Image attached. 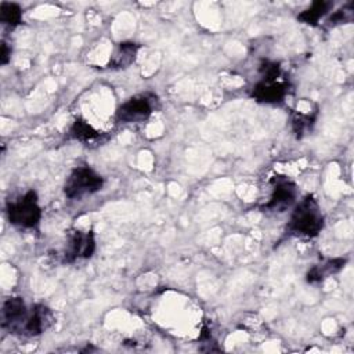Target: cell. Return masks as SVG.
<instances>
[{
    "label": "cell",
    "instance_id": "cell-11",
    "mask_svg": "<svg viewBox=\"0 0 354 354\" xmlns=\"http://www.w3.org/2000/svg\"><path fill=\"white\" fill-rule=\"evenodd\" d=\"M344 264H346L344 259H330L321 266H314L313 268H310L306 275V279L308 283H318L324 281L326 277H329L330 274L339 272L344 267Z\"/></svg>",
    "mask_w": 354,
    "mask_h": 354
},
{
    "label": "cell",
    "instance_id": "cell-12",
    "mask_svg": "<svg viewBox=\"0 0 354 354\" xmlns=\"http://www.w3.org/2000/svg\"><path fill=\"white\" fill-rule=\"evenodd\" d=\"M69 136L77 141L82 142H88V141H94L100 137V131H97L91 124H88V122H86L84 119L77 118L71 129H69Z\"/></svg>",
    "mask_w": 354,
    "mask_h": 354
},
{
    "label": "cell",
    "instance_id": "cell-17",
    "mask_svg": "<svg viewBox=\"0 0 354 354\" xmlns=\"http://www.w3.org/2000/svg\"><path fill=\"white\" fill-rule=\"evenodd\" d=\"M351 19V8L350 10H346V8H342L339 11H336L330 18H329V22H333V24H344L347 21Z\"/></svg>",
    "mask_w": 354,
    "mask_h": 354
},
{
    "label": "cell",
    "instance_id": "cell-16",
    "mask_svg": "<svg viewBox=\"0 0 354 354\" xmlns=\"http://www.w3.org/2000/svg\"><path fill=\"white\" fill-rule=\"evenodd\" d=\"M313 123V119L310 118V115H304V113H297L293 118V130L297 136H301L304 130H307Z\"/></svg>",
    "mask_w": 354,
    "mask_h": 354
},
{
    "label": "cell",
    "instance_id": "cell-14",
    "mask_svg": "<svg viewBox=\"0 0 354 354\" xmlns=\"http://www.w3.org/2000/svg\"><path fill=\"white\" fill-rule=\"evenodd\" d=\"M22 21V8L17 3L3 1L0 4V22L4 26L15 28Z\"/></svg>",
    "mask_w": 354,
    "mask_h": 354
},
{
    "label": "cell",
    "instance_id": "cell-5",
    "mask_svg": "<svg viewBox=\"0 0 354 354\" xmlns=\"http://www.w3.org/2000/svg\"><path fill=\"white\" fill-rule=\"evenodd\" d=\"M29 310L22 297H8L1 307V326L10 333L22 335Z\"/></svg>",
    "mask_w": 354,
    "mask_h": 354
},
{
    "label": "cell",
    "instance_id": "cell-4",
    "mask_svg": "<svg viewBox=\"0 0 354 354\" xmlns=\"http://www.w3.org/2000/svg\"><path fill=\"white\" fill-rule=\"evenodd\" d=\"M156 97L152 94H138L124 101L115 113L119 123H138L147 120L155 111Z\"/></svg>",
    "mask_w": 354,
    "mask_h": 354
},
{
    "label": "cell",
    "instance_id": "cell-15",
    "mask_svg": "<svg viewBox=\"0 0 354 354\" xmlns=\"http://www.w3.org/2000/svg\"><path fill=\"white\" fill-rule=\"evenodd\" d=\"M259 71L261 73V80L274 82V80H278V77L281 76V66L274 61H268V59L263 61L260 64Z\"/></svg>",
    "mask_w": 354,
    "mask_h": 354
},
{
    "label": "cell",
    "instance_id": "cell-8",
    "mask_svg": "<svg viewBox=\"0 0 354 354\" xmlns=\"http://www.w3.org/2000/svg\"><path fill=\"white\" fill-rule=\"evenodd\" d=\"M296 195V185L292 181L281 180L275 184L272 194L268 202L264 203L263 209L267 212H285L295 203Z\"/></svg>",
    "mask_w": 354,
    "mask_h": 354
},
{
    "label": "cell",
    "instance_id": "cell-9",
    "mask_svg": "<svg viewBox=\"0 0 354 354\" xmlns=\"http://www.w3.org/2000/svg\"><path fill=\"white\" fill-rule=\"evenodd\" d=\"M288 91L285 82L260 80L252 90V97L263 104H279L283 101Z\"/></svg>",
    "mask_w": 354,
    "mask_h": 354
},
{
    "label": "cell",
    "instance_id": "cell-3",
    "mask_svg": "<svg viewBox=\"0 0 354 354\" xmlns=\"http://www.w3.org/2000/svg\"><path fill=\"white\" fill-rule=\"evenodd\" d=\"M104 185V178L88 166H77L66 177L64 194L68 199H82L86 195L98 192Z\"/></svg>",
    "mask_w": 354,
    "mask_h": 354
},
{
    "label": "cell",
    "instance_id": "cell-10",
    "mask_svg": "<svg viewBox=\"0 0 354 354\" xmlns=\"http://www.w3.org/2000/svg\"><path fill=\"white\" fill-rule=\"evenodd\" d=\"M140 46L133 41H122L116 46L109 59V68L123 69L131 65L137 57Z\"/></svg>",
    "mask_w": 354,
    "mask_h": 354
},
{
    "label": "cell",
    "instance_id": "cell-13",
    "mask_svg": "<svg viewBox=\"0 0 354 354\" xmlns=\"http://www.w3.org/2000/svg\"><path fill=\"white\" fill-rule=\"evenodd\" d=\"M330 6L332 4L329 1H324V0L314 1L308 8H306L297 15V19L307 25H315L328 12Z\"/></svg>",
    "mask_w": 354,
    "mask_h": 354
},
{
    "label": "cell",
    "instance_id": "cell-18",
    "mask_svg": "<svg viewBox=\"0 0 354 354\" xmlns=\"http://www.w3.org/2000/svg\"><path fill=\"white\" fill-rule=\"evenodd\" d=\"M11 55V48L7 46L6 41H1V53H0V64L6 65L10 61Z\"/></svg>",
    "mask_w": 354,
    "mask_h": 354
},
{
    "label": "cell",
    "instance_id": "cell-7",
    "mask_svg": "<svg viewBox=\"0 0 354 354\" xmlns=\"http://www.w3.org/2000/svg\"><path fill=\"white\" fill-rule=\"evenodd\" d=\"M53 324H54V314L51 313V310L44 304H35L29 310V315L21 336H26V337L39 336L44 330H47Z\"/></svg>",
    "mask_w": 354,
    "mask_h": 354
},
{
    "label": "cell",
    "instance_id": "cell-1",
    "mask_svg": "<svg viewBox=\"0 0 354 354\" xmlns=\"http://www.w3.org/2000/svg\"><path fill=\"white\" fill-rule=\"evenodd\" d=\"M324 227V217L314 196L307 195L293 209L288 228L290 232L303 236H317Z\"/></svg>",
    "mask_w": 354,
    "mask_h": 354
},
{
    "label": "cell",
    "instance_id": "cell-2",
    "mask_svg": "<svg viewBox=\"0 0 354 354\" xmlns=\"http://www.w3.org/2000/svg\"><path fill=\"white\" fill-rule=\"evenodd\" d=\"M8 221L19 228L30 230L39 225L41 220V207L36 191L30 189L15 201H10L6 206Z\"/></svg>",
    "mask_w": 354,
    "mask_h": 354
},
{
    "label": "cell",
    "instance_id": "cell-6",
    "mask_svg": "<svg viewBox=\"0 0 354 354\" xmlns=\"http://www.w3.org/2000/svg\"><path fill=\"white\" fill-rule=\"evenodd\" d=\"M95 252V238L94 232L90 230L87 232L73 231L64 250V261L75 263L79 259H90Z\"/></svg>",
    "mask_w": 354,
    "mask_h": 354
}]
</instances>
